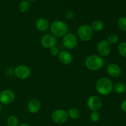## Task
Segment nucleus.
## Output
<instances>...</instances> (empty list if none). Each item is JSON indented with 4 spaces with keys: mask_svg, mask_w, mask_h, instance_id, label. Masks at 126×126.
Returning <instances> with one entry per match:
<instances>
[{
    "mask_svg": "<svg viewBox=\"0 0 126 126\" xmlns=\"http://www.w3.org/2000/svg\"><path fill=\"white\" fill-rule=\"evenodd\" d=\"M85 65L88 70L95 71L100 70L104 65V61L100 55L92 54L87 57L85 60Z\"/></svg>",
    "mask_w": 126,
    "mask_h": 126,
    "instance_id": "obj_2",
    "label": "nucleus"
},
{
    "mask_svg": "<svg viewBox=\"0 0 126 126\" xmlns=\"http://www.w3.org/2000/svg\"><path fill=\"white\" fill-rule=\"evenodd\" d=\"M41 44L44 47L50 49L56 46L57 39L52 34H44L41 39Z\"/></svg>",
    "mask_w": 126,
    "mask_h": 126,
    "instance_id": "obj_11",
    "label": "nucleus"
},
{
    "mask_svg": "<svg viewBox=\"0 0 126 126\" xmlns=\"http://www.w3.org/2000/svg\"><path fill=\"white\" fill-rule=\"evenodd\" d=\"M58 57L59 61L64 65H70L72 63L73 60V55L70 52L67 50H63L60 52L58 55Z\"/></svg>",
    "mask_w": 126,
    "mask_h": 126,
    "instance_id": "obj_12",
    "label": "nucleus"
},
{
    "mask_svg": "<svg viewBox=\"0 0 126 126\" xmlns=\"http://www.w3.org/2000/svg\"><path fill=\"white\" fill-rule=\"evenodd\" d=\"M95 89L99 94L104 96L108 95L113 91V82L108 78H101L96 82Z\"/></svg>",
    "mask_w": 126,
    "mask_h": 126,
    "instance_id": "obj_1",
    "label": "nucleus"
},
{
    "mask_svg": "<svg viewBox=\"0 0 126 126\" xmlns=\"http://www.w3.org/2000/svg\"><path fill=\"white\" fill-rule=\"evenodd\" d=\"M41 109V103L36 98L30 100L28 103V110L31 113L36 114Z\"/></svg>",
    "mask_w": 126,
    "mask_h": 126,
    "instance_id": "obj_14",
    "label": "nucleus"
},
{
    "mask_svg": "<svg viewBox=\"0 0 126 126\" xmlns=\"http://www.w3.org/2000/svg\"><path fill=\"white\" fill-rule=\"evenodd\" d=\"M67 113L68 117H70L72 119H77L80 116L79 110L76 108H70Z\"/></svg>",
    "mask_w": 126,
    "mask_h": 126,
    "instance_id": "obj_18",
    "label": "nucleus"
},
{
    "mask_svg": "<svg viewBox=\"0 0 126 126\" xmlns=\"http://www.w3.org/2000/svg\"><path fill=\"white\" fill-rule=\"evenodd\" d=\"M68 119V115L65 110H57L52 114V119L54 123L61 124L66 123Z\"/></svg>",
    "mask_w": 126,
    "mask_h": 126,
    "instance_id": "obj_5",
    "label": "nucleus"
},
{
    "mask_svg": "<svg viewBox=\"0 0 126 126\" xmlns=\"http://www.w3.org/2000/svg\"><path fill=\"white\" fill-rule=\"evenodd\" d=\"M97 50L100 56L107 57L111 52V46L107 40L100 41L97 44Z\"/></svg>",
    "mask_w": 126,
    "mask_h": 126,
    "instance_id": "obj_10",
    "label": "nucleus"
},
{
    "mask_svg": "<svg viewBox=\"0 0 126 126\" xmlns=\"http://www.w3.org/2000/svg\"><path fill=\"white\" fill-rule=\"evenodd\" d=\"M107 73L113 78H118L121 75V69L119 65L115 63L110 64L107 69Z\"/></svg>",
    "mask_w": 126,
    "mask_h": 126,
    "instance_id": "obj_13",
    "label": "nucleus"
},
{
    "mask_svg": "<svg viewBox=\"0 0 126 126\" xmlns=\"http://www.w3.org/2000/svg\"><path fill=\"white\" fill-rule=\"evenodd\" d=\"M1 108H2V106H1V103H0V112L1 111Z\"/></svg>",
    "mask_w": 126,
    "mask_h": 126,
    "instance_id": "obj_29",
    "label": "nucleus"
},
{
    "mask_svg": "<svg viewBox=\"0 0 126 126\" xmlns=\"http://www.w3.org/2000/svg\"><path fill=\"white\" fill-rule=\"evenodd\" d=\"M26 1H28V2H30V1H36V0H26Z\"/></svg>",
    "mask_w": 126,
    "mask_h": 126,
    "instance_id": "obj_30",
    "label": "nucleus"
},
{
    "mask_svg": "<svg viewBox=\"0 0 126 126\" xmlns=\"http://www.w3.org/2000/svg\"><path fill=\"white\" fill-rule=\"evenodd\" d=\"M118 26L122 31H126V17H121L118 19Z\"/></svg>",
    "mask_w": 126,
    "mask_h": 126,
    "instance_id": "obj_21",
    "label": "nucleus"
},
{
    "mask_svg": "<svg viewBox=\"0 0 126 126\" xmlns=\"http://www.w3.org/2000/svg\"><path fill=\"white\" fill-rule=\"evenodd\" d=\"M118 51L122 57H126V43L123 42L119 44L118 46Z\"/></svg>",
    "mask_w": 126,
    "mask_h": 126,
    "instance_id": "obj_22",
    "label": "nucleus"
},
{
    "mask_svg": "<svg viewBox=\"0 0 126 126\" xmlns=\"http://www.w3.org/2000/svg\"><path fill=\"white\" fill-rule=\"evenodd\" d=\"M15 94L10 89H4L0 93V103L4 105H9L14 102Z\"/></svg>",
    "mask_w": 126,
    "mask_h": 126,
    "instance_id": "obj_9",
    "label": "nucleus"
},
{
    "mask_svg": "<svg viewBox=\"0 0 126 126\" xmlns=\"http://www.w3.org/2000/svg\"><path fill=\"white\" fill-rule=\"evenodd\" d=\"M63 44L66 48L73 49L78 46V39L75 34L72 33H66L62 39Z\"/></svg>",
    "mask_w": 126,
    "mask_h": 126,
    "instance_id": "obj_7",
    "label": "nucleus"
},
{
    "mask_svg": "<svg viewBox=\"0 0 126 126\" xmlns=\"http://www.w3.org/2000/svg\"><path fill=\"white\" fill-rule=\"evenodd\" d=\"M104 23L100 20H95L93 21L91 25L93 32L94 31L95 32H100L102 31L104 28Z\"/></svg>",
    "mask_w": 126,
    "mask_h": 126,
    "instance_id": "obj_16",
    "label": "nucleus"
},
{
    "mask_svg": "<svg viewBox=\"0 0 126 126\" xmlns=\"http://www.w3.org/2000/svg\"><path fill=\"white\" fill-rule=\"evenodd\" d=\"M68 26L62 20H56L52 23L50 26V32L56 38L63 37L67 33Z\"/></svg>",
    "mask_w": 126,
    "mask_h": 126,
    "instance_id": "obj_3",
    "label": "nucleus"
},
{
    "mask_svg": "<svg viewBox=\"0 0 126 126\" xmlns=\"http://www.w3.org/2000/svg\"><path fill=\"white\" fill-rule=\"evenodd\" d=\"M100 119V115L97 111H92L90 114V119L92 123H97Z\"/></svg>",
    "mask_w": 126,
    "mask_h": 126,
    "instance_id": "obj_24",
    "label": "nucleus"
},
{
    "mask_svg": "<svg viewBox=\"0 0 126 126\" xmlns=\"http://www.w3.org/2000/svg\"><path fill=\"white\" fill-rule=\"evenodd\" d=\"M87 105L91 111L98 112L102 108V102L100 98L97 96H91L87 101Z\"/></svg>",
    "mask_w": 126,
    "mask_h": 126,
    "instance_id": "obj_8",
    "label": "nucleus"
},
{
    "mask_svg": "<svg viewBox=\"0 0 126 126\" xmlns=\"http://www.w3.org/2000/svg\"><path fill=\"white\" fill-rule=\"evenodd\" d=\"M77 34L81 40L83 41H89L93 37L94 32L91 26L84 24L79 27L77 30Z\"/></svg>",
    "mask_w": 126,
    "mask_h": 126,
    "instance_id": "obj_4",
    "label": "nucleus"
},
{
    "mask_svg": "<svg viewBox=\"0 0 126 126\" xmlns=\"http://www.w3.org/2000/svg\"><path fill=\"white\" fill-rule=\"evenodd\" d=\"M126 89V86L125 84L123 82H118L113 85V89L114 92L116 94H123L125 92Z\"/></svg>",
    "mask_w": 126,
    "mask_h": 126,
    "instance_id": "obj_17",
    "label": "nucleus"
},
{
    "mask_svg": "<svg viewBox=\"0 0 126 126\" xmlns=\"http://www.w3.org/2000/svg\"><path fill=\"white\" fill-rule=\"evenodd\" d=\"M50 53L53 56H57L59 55L60 52H59V49L57 47L54 46L50 49Z\"/></svg>",
    "mask_w": 126,
    "mask_h": 126,
    "instance_id": "obj_25",
    "label": "nucleus"
},
{
    "mask_svg": "<svg viewBox=\"0 0 126 126\" xmlns=\"http://www.w3.org/2000/svg\"><path fill=\"white\" fill-rule=\"evenodd\" d=\"M121 108L123 111L126 113V100L122 102V103H121Z\"/></svg>",
    "mask_w": 126,
    "mask_h": 126,
    "instance_id": "obj_26",
    "label": "nucleus"
},
{
    "mask_svg": "<svg viewBox=\"0 0 126 126\" xmlns=\"http://www.w3.org/2000/svg\"><path fill=\"white\" fill-rule=\"evenodd\" d=\"M30 2L26 0L21 1L18 4V9L22 13H25L28 12V10L30 9Z\"/></svg>",
    "mask_w": 126,
    "mask_h": 126,
    "instance_id": "obj_19",
    "label": "nucleus"
},
{
    "mask_svg": "<svg viewBox=\"0 0 126 126\" xmlns=\"http://www.w3.org/2000/svg\"><path fill=\"white\" fill-rule=\"evenodd\" d=\"M32 71L30 68L26 65H19L14 70V75L18 79L24 80L30 76Z\"/></svg>",
    "mask_w": 126,
    "mask_h": 126,
    "instance_id": "obj_6",
    "label": "nucleus"
},
{
    "mask_svg": "<svg viewBox=\"0 0 126 126\" xmlns=\"http://www.w3.org/2000/svg\"><path fill=\"white\" fill-rule=\"evenodd\" d=\"M18 126H30L28 124H20V125H18Z\"/></svg>",
    "mask_w": 126,
    "mask_h": 126,
    "instance_id": "obj_28",
    "label": "nucleus"
},
{
    "mask_svg": "<svg viewBox=\"0 0 126 126\" xmlns=\"http://www.w3.org/2000/svg\"><path fill=\"white\" fill-rule=\"evenodd\" d=\"M7 124L8 126H18L19 121L17 117L10 116L7 119Z\"/></svg>",
    "mask_w": 126,
    "mask_h": 126,
    "instance_id": "obj_20",
    "label": "nucleus"
},
{
    "mask_svg": "<svg viewBox=\"0 0 126 126\" xmlns=\"http://www.w3.org/2000/svg\"><path fill=\"white\" fill-rule=\"evenodd\" d=\"M107 41L110 44H115L118 43V36L117 34L112 33L110 34L108 36L107 38Z\"/></svg>",
    "mask_w": 126,
    "mask_h": 126,
    "instance_id": "obj_23",
    "label": "nucleus"
},
{
    "mask_svg": "<svg viewBox=\"0 0 126 126\" xmlns=\"http://www.w3.org/2000/svg\"><path fill=\"white\" fill-rule=\"evenodd\" d=\"M49 27V21L45 18H40L36 22V28L41 32H45Z\"/></svg>",
    "mask_w": 126,
    "mask_h": 126,
    "instance_id": "obj_15",
    "label": "nucleus"
},
{
    "mask_svg": "<svg viewBox=\"0 0 126 126\" xmlns=\"http://www.w3.org/2000/svg\"><path fill=\"white\" fill-rule=\"evenodd\" d=\"M66 17L68 18H71L74 17V14L73 12H71V11H69L66 14Z\"/></svg>",
    "mask_w": 126,
    "mask_h": 126,
    "instance_id": "obj_27",
    "label": "nucleus"
}]
</instances>
